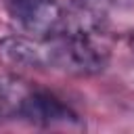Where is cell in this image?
Instances as JSON below:
<instances>
[{"instance_id":"obj_1","label":"cell","mask_w":134,"mask_h":134,"mask_svg":"<svg viewBox=\"0 0 134 134\" xmlns=\"http://www.w3.org/2000/svg\"><path fill=\"white\" fill-rule=\"evenodd\" d=\"M46 69H57L69 75H94L109 63V48L103 42V29L82 23L67 25L52 38L42 40Z\"/></svg>"},{"instance_id":"obj_2","label":"cell","mask_w":134,"mask_h":134,"mask_svg":"<svg viewBox=\"0 0 134 134\" xmlns=\"http://www.w3.org/2000/svg\"><path fill=\"white\" fill-rule=\"evenodd\" d=\"M15 119H21L40 128H61V130L82 128L80 115L69 105H65L52 92L29 88V86L21 88Z\"/></svg>"},{"instance_id":"obj_3","label":"cell","mask_w":134,"mask_h":134,"mask_svg":"<svg viewBox=\"0 0 134 134\" xmlns=\"http://www.w3.org/2000/svg\"><path fill=\"white\" fill-rule=\"evenodd\" d=\"M15 27L29 38L48 40L67 25V10L59 0H6Z\"/></svg>"},{"instance_id":"obj_4","label":"cell","mask_w":134,"mask_h":134,"mask_svg":"<svg viewBox=\"0 0 134 134\" xmlns=\"http://www.w3.org/2000/svg\"><path fill=\"white\" fill-rule=\"evenodd\" d=\"M0 63L15 71H34L46 69L42 40L17 34L0 40Z\"/></svg>"},{"instance_id":"obj_5","label":"cell","mask_w":134,"mask_h":134,"mask_svg":"<svg viewBox=\"0 0 134 134\" xmlns=\"http://www.w3.org/2000/svg\"><path fill=\"white\" fill-rule=\"evenodd\" d=\"M23 84L10 77H0V119H15Z\"/></svg>"},{"instance_id":"obj_6","label":"cell","mask_w":134,"mask_h":134,"mask_svg":"<svg viewBox=\"0 0 134 134\" xmlns=\"http://www.w3.org/2000/svg\"><path fill=\"white\" fill-rule=\"evenodd\" d=\"M80 2H86V4H90V6H96V8L107 10L111 4H117V2H124V0H80Z\"/></svg>"},{"instance_id":"obj_7","label":"cell","mask_w":134,"mask_h":134,"mask_svg":"<svg viewBox=\"0 0 134 134\" xmlns=\"http://www.w3.org/2000/svg\"><path fill=\"white\" fill-rule=\"evenodd\" d=\"M128 48H130V54H132V59H134V34L128 36Z\"/></svg>"}]
</instances>
